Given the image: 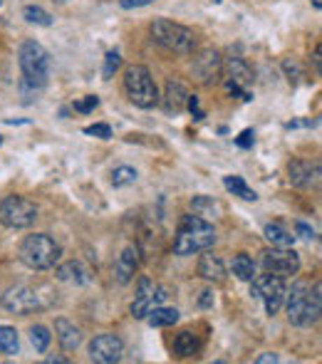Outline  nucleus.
<instances>
[{
  "mask_svg": "<svg viewBox=\"0 0 322 364\" xmlns=\"http://www.w3.org/2000/svg\"><path fill=\"white\" fill-rule=\"evenodd\" d=\"M186 97H188V92L181 80H169L167 92L161 97V107H164L167 114H178V112H183V107H186Z\"/></svg>",
  "mask_w": 322,
  "mask_h": 364,
  "instance_id": "obj_16",
  "label": "nucleus"
},
{
  "mask_svg": "<svg viewBox=\"0 0 322 364\" xmlns=\"http://www.w3.org/2000/svg\"><path fill=\"white\" fill-rule=\"evenodd\" d=\"M251 295L253 298H260V300L265 302V312H268L270 317L278 315V310L285 302V278L273 273L255 275V278L251 280Z\"/></svg>",
  "mask_w": 322,
  "mask_h": 364,
  "instance_id": "obj_8",
  "label": "nucleus"
},
{
  "mask_svg": "<svg viewBox=\"0 0 322 364\" xmlns=\"http://www.w3.org/2000/svg\"><path fill=\"white\" fill-rule=\"evenodd\" d=\"M260 265L265 268V273L290 278L300 273V255L293 248H268L260 253Z\"/></svg>",
  "mask_w": 322,
  "mask_h": 364,
  "instance_id": "obj_9",
  "label": "nucleus"
},
{
  "mask_svg": "<svg viewBox=\"0 0 322 364\" xmlns=\"http://www.w3.org/2000/svg\"><path fill=\"white\" fill-rule=\"evenodd\" d=\"M151 38L156 45H161L174 55H191L196 50V35H193L191 27L167 20V18H156L151 22Z\"/></svg>",
  "mask_w": 322,
  "mask_h": 364,
  "instance_id": "obj_5",
  "label": "nucleus"
},
{
  "mask_svg": "<svg viewBox=\"0 0 322 364\" xmlns=\"http://www.w3.org/2000/svg\"><path fill=\"white\" fill-rule=\"evenodd\" d=\"M30 342H32V347H35V352H48L50 342H52V335H50L48 327L35 325V327H30Z\"/></svg>",
  "mask_w": 322,
  "mask_h": 364,
  "instance_id": "obj_28",
  "label": "nucleus"
},
{
  "mask_svg": "<svg viewBox=\"0 0 322 364\" xmlns=\"http://www.w3.org/2000/svg\"><path fill=\"white\" fill-rule=\"evenodd\" d=\"M191 209H193V214L196 216H218L220 214V206L209 196H193L191 198Z\"/></svg>",
  "mask_w": 322,
  "mask_h": 364,
  "instance_id": "obj_27",
  "label": "nucleus"
},
{
  "mask_svg": "<svg viewBox=\"0 0 322 364\" xmlns=\"http://www.w3.org/2000/svg\"><path fill=\"white\" fill-rule=\"evenodd\" d=\"M216 243V228L201 216L191 214L183 216L181 223L176 228V238H174V253L181 258L193 255V253L209 251Z\"/></svg>",
  "mask_w": 322,
  "mask_h": 364,
  "instance_id": "obj_2",
  "label": "nucleus"
},
{
  "mask_svg": "<svg viewBox=\"0 0 322 364\" xmlns=\"http://www.w3.org/2000/svg\"><path fill=\"white\" fill-rule=\"evenodd\" d=\"M122 354H124V342L119 335L104 332L97 335L90 342V359L97 364H114L122 359Z\"/></svg>",
  "mask_w": 322,
  "mask_h": 364,
  "instance_id": "obj_13",
  "label": "nucleus"
},
{
  "mask_svg": "<svg viewBox=\"0 0 322 364\" xmlns=\"http://www.w3.org/2000/svg\"><path fill=\"white\" fill-rule=\"evenodd\" d=\"M225 72H228V82L243 87V90L251 87L253 80H255V75H253V70L248 67V62L241 57H228V62H225Z\"/></svg>",
  "mask_w": 322,
  "mask_h": 364,
  "instance_id": "obj_19",
  "label": "nucleus"
},
{
  "mask_svg": "<svg viewBox=\"0 0 322 364\" xmlns=\"http://www.w3.org/2000/svg\"><path fill=\"white\" fill-rule=\"evenodd\" d=\"M0 144H3V136H0Z\"/></svg>",
  "mask_w": 322,
  "mask_h": 364,
  "instance_id": "obj_43",
  "label": "nucleus"
},
{
  "mask_svg": "<svg viewBox=\"0 0 322 364\" xmlns=\"http://www.w3.org/2000/svg\"><path fill=\"white\" fill-rule=\"evenodd\" d=\"M18 62H20V94L32 97L48 87L50 80V52L38 40H25L18 50Z\"/></svg>",
  "mask_w": 322,
  "mask_h": 364,
  "instance_id": "obj_1",
  "label": "nucleus"
},
{
  "mask_svg": "<svg viewBox=\"0 0 322 364\" xmlns=\"http://www.w3.org/2000/svg\"><path fill=\"white\" fill-rule=\"evenodd\" d=\"M186 107H188V112L193 114V119H196V122H201V119L206 117L204 109H201V104H199V97H196V94H188L186 97Z\"/></svg>",
  "mask_w": 322,
  "mask_h": 364,
  "instance_id": "obj_34",
  "label": "nucleus"
},
{
  "mask_svg": "<svg viewBox=\"0 0 322 364\" xmlns=\"http://www.w3.org/2000/svg\"><path fill=\"white\" fill-rule=\"evenodd\" d=\"M278 359H280V357H278L275 352H265V354H260V357L255 359V364H275Z\"/></svg>",
  "mask_w": 322,
  "mask_h": 364,
  "instance_id": "obj_39",
  "label": "nucleus"
},
{
  "mask_svg": "<svg viewBox=\"0 0 322 364\" xmlns=\"http://www.w3.org/2000/svg\"><path fill=\"white\" fill-rule=\"evenodd\" d=\"M214 3H220V0H214Z\"/></svg>",
  "mask_w": 322,
  "mask_h": 364,
  "instance_id": "obj_44",
  "label": "nucleus"
},
{
  "mask_svg": "<svg viewBox=\"0 0 322 364\" xmlns=\"http://www.w3.org/2000/svg\"><path fill=\"white\" fill-rule=\"evenodd\" d=\"M38 220V206L25 196H6L0 201V223L6 228H30Z\"/></svg>",
  "mask_w": 322,
  "mask_h": 364,
  "instance_id": "obj_7",
  "label": "nucleus"
},
{
  "mask_svg": "<svg viewBox=\"0 0 322 364\" xmlns=\"http://www.w3.org/2000/svg\"><path fill=\"white\" fill-rule=\"evenodd\" d=\"M283 70H285V75H288V80L293 82V85H295L298 77H300V67H298L295 59H285V62H283Z\"/></svg>",
  "mask_w": 322,
  "mask_h": 364,
  "instance_id": "obj_36",
  "label": "nucleus"
},
{
  "mask_svg": "<svg viewBox=\"0 0 322 364\" xmlns=\"http://www.w3.org/2000/svg\"><path fill=\"white\" fill-rule=\"evenodd\" d=\"M288 172H290V183L298 188H310L320 181V164H317V161L312 164V161L295 159V161H290Z\"/></svg>",
  "mask_w": 322,
  "mask_h": 364,
  "instance_id": "obj_14",
  "label": "nucleus"
},
{
  "mask_svg": "<svg viewBox=\"0 0 322 364\" xmlns=\"http://www.w3.org/2000/svg\"><path fill=\"white\" fill-rule=\"evenodd\" d=\"M169 295L164 288L154 283L151 278H139V285H136V295H134V302H132V317L136 320H144L149 315L151 307H159L161 302L167 300Z\"/></svg>",
  "mask_w": 322,
  "mask_h": 364,
  "instance_id": "obj_10",
  "label": "nucleus"
},
{
  "mask_svg": "<svg viewBox=\"0 0 322 364\" xmlns=\"http://www.w3.org/2000/svg\"><path fill=\"white\" fill-rule=\"evenodd\" d=\"M136 268H139V251L134 246H127L117 258V265H114V278H117L119 285L132 283V278L136 275Z\"/></svg>",
  "mask_w": 322,
  "mask_h": 364,
  "instance_id": "obj_15",
  "label": "nucleus"
},
{
  "mask_svg": "<svg viewBox=\"0 0 322 364\" xmlns=\"http://www.w3.org/2000/svg\"><path fill=\"white\" fill-rule=\"evenodd\" d=\"M20 352V340H18L15 327L0 325V354H18Z\"/></svg>",
  "mask_w": 322,
  "mask_h": 364,
  "instance_id": "obj_26",
  "label": "nucleus"
},
{
  "mask_svg": "<svg viewBox=\"0 0 322 364\" xmlns=\"http://www.w3.org/2000/svg\"><path fill=\"white\" fill-rule=\"evenodd\" d=\"M231 270L243 283H251V280L255 278V262H253V258L248 255V253H236V255H233Z\"/></svg>",
  "mask_w": 322,
  "mask_h": 364,
  "instance_id": "obj_21",
  "label": "nucleus"
},
{
  "mask_svg": "<svg viewBox=\"0 0 322 364\" xmlns=\"http://www.w3.org/2000/svg\"><path fill=\"white\" fill-rule=\"evenodd\" d=\"M322 285L315 283V288L307 290L305 283L298 280L290 290H285L288 298V322L295 327L315 325L322 312Z\"/></svg>",
  "mask_w": 322,
  "mask_h": 364,
  "instance_id": "obj_3",
  "label": "nucleus"
},
{
  "mask_svg": "<svg viewBox=\"0 0 322 364\" xmlns=\"http://www.w3.org/2000/svg\"><path fill=\"white\" fill-rule=\"evenodd\" d=\"M72 107H75V112H80V114H90V112H94V109L99 107V97L87 94V97H82V99H77Z\"/></svg>",
  "mask_w": 322,
  "mask_h": 364,
  "instance_id": "obj_32",
  "label": "nucleus"
},
{
  "mask_svg": "<svg viewBox=\"0 0 322 364\" xmlns=\"http://www.w3.org/2000/svg\"><path fill=\"white\" fill-rule=\"evenodd\" d=\"M55 362H57V364H67V359H64V357H50L48 359V364H55Z\"/></svg>",
  "mask_w": 322,
  "mask_h": 364,
  "instance_id": "obj_41",
  "label": "nucleus"
},
{
  "mask_svg": "<svg viewBox=\"0 0 322 364\" xmlns=\"http://www.w3.org/2000/svg\"><path fill=\"white\" fill-rule=\"evenodd\" d=\"M57 278L62 283H70V285H85L87 283V273L82 270L80 262L70 260V262H62L57 268Z\"/></svg>",
  "mask_w": 322,
  "mask_h": 364,
  "instance_id": "obj_24",
  "label": "nucleus"
},
{
  "mask_svg": "<svg viewBox=\"0 0 322 364\" xmlns=\"http://www.w3.org/2000/svg\"><path fill=\"white\" fill-rule=\"evenodd\" d=\"M199 349H201V340L193 332H188V330L178 332L176 340H174V352L178 357H193V354H199Z\"/></svg>",
  "mask_w": 322,
  "mask_h": 364,
  "instance_id": "obj_22",
  "label": "nucleus"
},
{
  "mask_svg": "<svg viewBox=\"0 0 322 364\" xmlns=\"http://www.w3.org/2000/svg\"><path fill=\"white\" fill-rule=\"evenodd\" d=\"M220 72H223V59H220L218 50H201L191 62V75L201 85H214L220 80Z\"/></svg>",
  "mask_w": 322,
  "mask_h": 364,
  "instance_id": "obj_11",
  "label": "nucleus"
},
{
  "mask_svg": "<svg viewBox=\"0 0 322 364\" xmlns=\"http://www.w3.org/2000/svg\"><path fill=\"white\" fill-rule=\"evenodd\" d=\"M85 134L97 136V139H112V127L109 124H90V127H85Z\"/></svg>",
  "mask_w": 322,
  "mask_h": 364,
  "instance_id": "obj_33",
  "label": "nucleus"
},
{
  "mask_svg": "<svg viewBox=\"0 0 322 364\" xmlns=\"http://www.w3.org/2000/svg\"><path fill=\"white\" fill-rule=\"evenodd\" d=\"M204 255H201L199 260V275L204 280H209V283H223L225 280V265L223 260H220L216 253H209V251H201Z\"/></svg>",
  "mask_w": 322,
  "mask_h": 364,
  "instance_id": "obj_18",
  "label": "nucleus"
},
{
  "mask_svg": "<svg viewBox=\"0 0 322 364\" xmlns=\"http://www.w3.org/2000/svg\"><path fill=\"white\" fill-rule=\"evenodd\" d=\"M295 230H298V236L305 238V241H315V238H317L315 228H310V225L302 223V220H298V223H295Z\"/></svg>",
  "mask_w": 322,
  "mask_h": 364,
  "instance_id": "obj_37",
  "label": "nucleus"
},
{
  "mask_svg": "<svg viewBox=\"0 0 322 364\" xmlns=\"http://www.w3.org/2000/svg\"><path fill=\"white\" fill-rule=\"evenodd\" d=\"M0 6H3V0H0Z\"/></svg>",
  "mask_w": 322,
  "mask_h": 364,
  "instance_id": "obj_45",
  "label": "nucleus"
},
{
  "mask_svg": "<svg viewBox=\"0 0 322 364\" xmlns=\"http://www.w3.org/2000/svg\"><path fill=\"white\" fill-rule=\"evenodd\" d=\"M55 335H57V342L62 344L64 352H75L82 344V332L75 322L64 320V317H57L55 320Z\"/></svg>",
  "mask_w": 322,
  "mask_h": 364,
  "instance_id": "obj_17",
  "label": "nucleus"
},
{
  "mask_svg": "<svg viewBox=\"0 0 322 364\" xmlns=\"http://www.w3.org/2000/svg\"><path fill=\"white\" fill-rule=\"evenodd\" d=\"M146 322L151 327H172L178 322V310L176 307H151L149 315H146Z\"/></svg>",
  "mask_w": 322,
  "mask_h": 364,
  "instance_id": "obj_23",
  "label": "nucleus"
},
{
  "mask_svg": "<svg viewBox=\"0 0 322 364\" xmlns=\"http://www.w3.org/2000/svg\"><path fill=\"white\" fill-rule=\"evenodd\" d=\"M0 305L6 307L8 312H13V315H27V312H35L43 307L40 305V295L32 288H27V285H15V288H10L3 295Z\"/></svg>",
  "mask_w": 322,
  "mask_h": 364,
  "instance_id": "obj_12",
  "label": "nucleus"
},
{
  "mask_svg": "<svg viewBox=\"0 0 322 364\" xmlns=\"http://www.w3.org/2000/svg\"><path fill=\"white\" fill-rule=\"evenodd\" d=\"M253 144H255V134H253V129H243L241 134L236 136V146H241V149H253Z\"/></svg>",
  "mask_w": 322,
  "mask_h": 364,
  "instance_id": "obj_35",
  "label": "nucleus"
},
{
  "mask_svg": "<svg viewBox=\"0 0 322 364\" xmlns=\"http://www.w3.org/2000/svg\"><path fill=\"white\" fill-rule=\"evenodd\" d=\"M154 0H119V6L124 10H134V8H144V6H151Z\"/></svg>",
  "mask_w": 322,
  "mask_h": 364,
  "instance_id": "obj_38",
  "label": "nucleus"
},
{
  "mask_svg": "<svg viewBox=\"0 0 322 364\" xmlns=\"http://www.w3.org/2000/svg\"><path fill=\"white\" fill-rule=\"evenodd\" d=\"M223 186L228 188V191H231L233 196L243 198V201H258V193L253 191V188L248 186V183L243 181L241 176H225V178H223Z\"/></svg>",
  "mask_w": 322,
  "mask_h": 364,
  "instance_id": "obj_25",
  "label": "nucleus"
},
{
  "mask_svg": "<svg viewBox=\"0 0 322 364\" xmlns=\"http://www.w3.org/2000/svg\"><path fill=\"white\" fill-rule=\"evenodd\" d=\"M199 305L201 307H211V305H214V293H211V290H204V293H201Z\"/></svg>",
  "mask_w": 322,
  "mask_h": 364,
  "instance_id": "obj_40",
  "label": "nucleus"
},
{
  "mask_svg": "<svg viewBox=\"0 0 322 364\" xmlns=\"http://www.w3.org/2000/svg\"><path fill=\"white\" fill-rule=\"evenodd\" d=\"M119 67H122V55H119L117 50H109L107 57H104V67H102L104 80H112L114 72H117Z\"/></svg>",
  "mask_w": 322,
  "mask_h": 364,
  "instance_id": "obj_31",
  "label": "nucleus"
},
{
  "mask_svg": "<svg viewBox=\"0 0 322 364\" xmlns=\"http://www.w3.org/2000/svg\"><path fill=\"white\" fill-rule=\"evenodd\" d=\"M124 92H127L129 102L139 109H151L159 102L156 82L144 64H132V67H127V72H124Z\"/></svg>",
  "mask_w": 322,
  "mask_h": 364,
  "instance_id": "obj_6",
  "label": "nucleus"
},
{
  "mask_svg": "<svg viewBox=\"0 0 322 364\" xmlns=\"http://www.w3.org/2000/svg\"><path fill=\"white\" fill-rule=\"evenodd\" d=\"M263 236L273 248H293V243H295V238H298V236H293L288 228H283L280 223H268L263 228Z\"/></svg>",
  "mask_w": 322,
  "mask_h": 364,
  "instance_id": "obj_20",
  "label": "nucleus"
},
{
  "mask_svg": "<svg viewBox=\"0 0 322 364\" xmlns=\"http://www.w3.org/2000/svg\"><path fill=\"white\" fill-rule=\"evenodd\" d=\"M134 181H136V169H132V167H117L112 172V186L114 188L132 186Z\"/></svg>",
  "mask_w": 322,
  "mask_h": 364,
  "instance_id": "obj_30",
  "label": "nucleus"
},
{
  "mask_svg": "<svg viewBox=\"0 0 322 364\" xmlns=\"http://www.w3.org/2000/svg\"><path fill=\"white\" fill-rule=\"evenodd\" d=\"M18 255H20L22 265H27L30 270H50L59 262L62 248L48 233H32L20 243Z\"/></svg>",
  "mask_w": 322,
  "mask_h": 364,
  "instance_id": "obj_4",
  "label": "nucleus"
},
{
  "mask_svg": "<svg viewBox=\"0 0 322 364\" xmlns=\"http://www.w3.org/2000/svg\"><path fill=\"white\" fill-rule=\"evenodd\" d=\"M22 18H25L27 22H32V25H40V27L52 25V15L45 13L43 8H38V6H27L25 10H22Z\"/></svg>",
  "mask_w": 322,
  "mask_h": 364,
  "instance_id": "obj_29",
  "label": "nucleus"
},
{
  "mask_svg": "<svg viewBox=\"0 0 322 364\" xmlns=\"http://www.w3.org/2000/svg\"><path fill=\"white\" fill-rule=\"evenodd\" d=\"M312 8H315V10H322V0H312Z\"/></svg>",
  "mask_w": 322,
  "mask_h": 364,
  "instance_id": "obj_42",
  "label": "nucleus"
}]
</instances>
